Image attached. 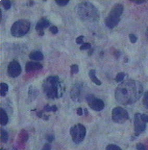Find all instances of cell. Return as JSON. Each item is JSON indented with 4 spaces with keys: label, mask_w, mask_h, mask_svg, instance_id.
Here are the masks:
<instances>
[{
    "label": "cell",
    "mask_w": 148,
    "mask_h": 150,
    "mask_svg": "<svg viewBox=\"0 0 148 150\" xmlns=\"http://www.w3.org/2000/svg\"><path fill=\"white\" fill-rule=\"evenodd\" d=\"M28 98L30 100L35 99V97L38 96V90L37 88H33V86L30 85L28 89Z\"/></svg>",
    "instance_id": "cell-18"
},
{
    "label": "cell",
    "mask_w": 148,
    "mask_h": 150,
    "mask_svg": "<svg viewBox=\"0 0 148 150\" xmlns=\"http://www.w3.org/2000/svg\"><path fill=\"white\" fill-rule=\"evenodd\" d=\"M91 48V45L90 43H84L80 46L79 49L80 50H90Z\"/></svg>",
    "instance_id": "cell-27"
},
{
    "label": "cell",
    "mask_w": 148,
    "mask_h": 150,
    "mask_svg": "<svg viewBox=\"0 0 148 150\" xmlns=\"http://www.w3.org/2000/svg\"><path fill=\"white\" fill-rule=\"evenodd\" d=\"M146 122L141 119V114L137 112L134 116V131L136 136L142 134L146 129Z\"/></svg>",
    "instance_id": "cell-10"
},
{
    "label": "cell",
    "mask_w": 148,
    "mask_h": 150,
    "mask_svg": "<svg viewBox=\"0 0 148 150\" xmlns=\"http://www.w3.org/2000/svg\"><path fill=\"white\" fill-rule=\"evenodd\" d=\"M84 93V86L81 83H77L73 86L70 92V96L73 101L80 102Z\"/></svg>",
    "instance_id": "cell-9"
},
{
    "label": "cell",
    "mask_w": 148,
    "mask_h": 150,
    "mask_svg": "<svg viewBox=\"0 0 148 150\" xmlns=\"http://www.w3.org/2000/svg\"><path fill=\"white\" fill-rule=\"evenodd\" d=\"M47 140L48 141L49 143H51L55 139V137L53 134H49L46 137Z\"/></svg>",
    "instance_id": "cell-33"
},
{
    "label": "cell",
    "mask_w": 148,
    "mask_h": 150,
    "mask_svg": "<svg viewBox=\"0 0 148 150\" xmlns=\"http://www.w3.org/2000/svg\"><path fill=\"white\" fill-rule=\"evenodd\" d=\"M136 149L137 150H147L146 146L142 143H137L136 145Z\"/></svg>",
    "instance_id": "cell-32"
},
{
    "label": "cell",
    "mask_w": 148,
    "mask_h": 150,
    "mask_svg": "<svg viewBox=\"0 0 148 150\" xmlns=\"http://www.w3.org/2000/svg\"><path fill=\"white\" fill-rule=\"evenodd\" d=\"M124 11V6L121 3L113 5L108 16L104 19V23L110 29H113L120 23V17Z\"/></svg>",
    "instance_id": "cell-4"
},
{
    "label": "cell",
    "mask_w": 148,
    "mask_h": 150,
    "mask_svg": "<svg viewBox=\"0 0 148 150\" xmlns=\"http://www.w3.org/2000/svg\"><path fill=\"white\" fill-rule=\"evenodd\" d=\"M0 14H1V17H0V18H1V21H2V11H1V9H0Z\"/></svg>",
    "instance_id": "cell-41"
},
{
    "label": "cell",
    "mask_w": 148,
    "mask_h": 150,
    "mask_svg": "<svg viewBox=\"0 0 148 150\" xmlns=\"http://www.w3.org/2000/svg\"><path fill=\"white\" fill-rule=\"evenodd\" d=\"M29 57L34 61H41L43 59L44 56L42 52L39 51H34L29 54Z\"/></svg>",
    "instance_id": "cell-15"
},
{
    "label": "cell",
    "mask_w": 148,
    "mask_h": 150,
    "mask_svg": "<svg viewBox=\"0 0 148 150\" xmlns=\"http://www.w3.org/2000/svg\"><path fill=\"white\" fill-rule=\"evenodd\" d=\"M50 25V21L47 19H40L37 22L35 27V29L38 35L39 36H43L45 35L44 29L47 28Z\"/></svg>",
    "instance_id": "cell-12"
},
{
    "label": "cell",
    "mask_w": 148,
    "mask_h": 150,
    "mask_svg": "<svg viewBox=\"0 0 148 150\" xmlns=\"http://www.w3.org/2000/svg\"><path fill=\"white\" fill-rule=\"evenodd\" d=\"M141 119L143 120V121L144 122H146V123H148V116L146 114H141Z\"/></svg>",
    "instance_id": "cell-35"
},
{
    "label": "cell",
    "mask_w": 148,
    "mask_h": 150,
    "mask_svg": "<svg viewBox=\"0 0 148 150\" xmlns=\"http://www.w3.org/2000/svg\"><path fill=\"white\" fill-rule=\"evenodd\" d=\"M77 114L79 116H81L83 115V110H82V108H78L77 109Z\"/></svg>",
    "instance_id": "cell-36"
},
{
    "label": "cell",
    "mask_w": 148,
    "mask_h": 150,
    "mask_svg": "<svg viewBox=\"0 0 148 150\" xmlns=\"http://www.w3.org/2000/svg\"><path fill=\"white\" fill-rule=\"evenodd\" d=\"M41 150H51V145L49 143H45Z\"/></svg>",
    "instance_id": "cell-34"
},
{
    "label": "cell",
    "mask_w": 148,
    "mask_h": 150,
    "mask_svg": "<svg viewBox=\"0 0 148 150\" xmlns=\"http://www.w3.org/2000/svg\"><path fill=\"white\" fill-rule=\"evenodd\" d=\"M1 142L3 143H6L8 140V134L5 129H1Z\"/></svg>",
    "instance_id": "cell-20"
},
{
    "label": "cell",
    "mask_w": 148,
    "mask_h": 150,
    "mask_svg": "<svg viewBox=\"0 0 148 150\" xmlns=\"http://www.w3.org/2000/svg\"><path fill=\"white\" fill-rule=\"evenodd\" d=\"M30 28L29 21L25 19H20L15 21L11 28V33L14 37L20 38L26 35Z\"/></svg>",
    "instance_id": "cell-5"
},
{
    "label": "cell",
    "mask_w": 148,
    "mask_h": 150,
    "mask_svg": "<svg viewBox=\"0 0 148 150\" xmlns=\"http://www.w3.org/2000/svg\"><path fill=\"white\" fill-rule=\"evenodd\" d=\"M1 150H6L5 149H3V148H1Z\"/></svg>",
    "instance_id": "cell-42"
},
{
    "label": "cell",
    "mask_w": 148,
    "mask_h": 150,
    "mask_svg": "<svg viewBox=\"0 0 148 150\" xmlns=\"http://www.w3.org/2000/svg\"><path fill=\"white\" fill-rule=\"evenodd\" d=\"M84 112H85V115L86 116H88V114H89V112H88V110L87 108H85V109H84Z\"/></svg>",
    "instance_id": "cell-39"
},
{
    "label": "cell",
    "mask_w": 148,
    "mask_h": 150,
    "mask_svg": "<svg viewBox=\"0 0 148 150\" xmlns=\"http://www.w3.org/2000/svg\"><path fill=\"white\" fill-rule=\"evenodd\" d=\"M129 39L132 43H135L137 41V38L133 33H130L129 35Z\"/></svg>",
    "instance_id": "cell-31"
},
{
    "label": "cell",
    "mask_w": 148,
    "mask_h": 150,
    "mask_svg": "<svg viewBox=\"0 0 148 150\" xmlns=\"http://www.w3.org/2000/svg\"><path fill=\"white\" fill-rule=\"evenodd\" d=\"M78 16L84 22L94 23L100 19V13L94 5L89 2H82L76 8Z\"/></svg>",
    "instance_id": "cell-3"
},
{
    "label": "cell",
    "mask_w": 148,
    "mask_h": 150,
    "mask_svg": "<svg viewBox=\"0 0 148 150\" xmlns=\"http://www.w3.org/2000/svg\"><path fill=\"white\" fill-rule=\"evenodd\" d=\"M21 66L19 62L16 60L11 62L7 66V74L11 77H17L21 74Z\"/></svg>",
    "instance_id": "cell-11"
},
{
    "label": "cell",
    "mask_w": 148,
    "mask_h": 150,
    "mask_svg": "<svg viewBox=\"0 0 148 150\" xmlns=\"http://www.w3.org/2000/svg\"><path fill=\"white\" fill-rule=\"evenodd\" d=\"M84 35H80L79 37H78L76 39V43L77 45H82L84 43Z\"/></svg>",
    "instance_id": "cell-28"
},
{
    "label": "cell",
    "mask_w": 148,
    "mask_h": 150,
    "mask_svg": "<svg viewBox=\"0 0 148 150\" xmlns=\"http://www.w3.org/2000/svg\"><path fill=\"white\" fill-rule=\"evenodd\" d=\"M86 100L88 106L93 110L101 111L105 108V104L100 98H97L93 94H88L86 96Z\"/></svg>",
    "instance_id": "cell-8"
},
{
    "label": "cell",
    "mask_w": 148,
    "mask_h": 150,
    "mask_svg": "<svg viewBox=\"0 0 148 150\" xmlns=\"http://www.w3.org/2000/svg\"><path fill=\"white\" fill-rule=\"evenodd\" d=\"M142 104L145 108L148 109V91L146 92L144 94L142 98Z\"/></svg>",
    "instance_id": "cell-24"
},
{
    "label": "cell",
    "mask_w": 148,
    "mask_h": 150,
    "mask_svg": "<svg viewBox=\"0 0 148 150\" xmlns=\"http://www.w3.org/2000/svg\"><path fill=\"white\" fill-rule=\"evenodd\" d=\"M2 3L3 6L5 9H9L11 7V3L10 1H1Z\"/></svg>",
    "instance_id": "cell-26"
},
{
    "label": "cell",
    "mask_w": 148,
    "mask_h": 150,
    "mask_svg": "<svg viewBox=\"0 0 148 150\" xmlns=\"http://www.w3.org/2000/svg\"><path fill=\"white\" fill-rule=\"evenodd\" d=\"M33 4H34V2H33V1H29V2L28 5L30 6H33Z\"/></svg>",
    "instance_id": "cell-40"
},
{
    "label": "cell",
    "mask_w": 148,
    "mask_h": 150,
    "mask_svg": "<svg viewBox=\"0 0 148 150\" xmlns=\"http://www.w3.org/2000/svg\"><path fill=\"white\" fill-rule=\"evenodd\" d=\"M112 118L113 122L117 124H123L129 120L128 112L124 108L116 106L112 111Z\"/></svg>",
    "instance_id": "cell-7"
},
{
    "label": "cell",
    "mask_w": 148,
    "mask_h": 150,
    "mask_svg": "<svg viewBox=\"0 0 148 150\" xmlns=\"http://www.w3.org/2000/svg\"><path fill=\"white\" fill-rule=\"evenodd\" d=\"M49 30L52 34H57L59 33V29L56 26H51L49 28Z\"/></svg>",
    "instance_id": "cell-30"
},
{
    "label": "cell",
    "mask_w": 148,
    "mask_h": 150,
    "mask_svg": "<svg viewBox=\"0 0 148 150\" xmlns=\"http://www.w3.org/2000/svg\"><path fill=\"white\" fill-rule=\"evenodd\" d=\"M8 86L7 83L4 82H2L0 84V94L1 96L4 97L6 95L7 92L8 91Z\"/></svg>",
    "instance_id": "cell-19"
},
{
    "label": "cell",
    "mask_w": 148,
    "mask_h": 150,
    "mask_svg": "<svg viewBox=\"0 0 148 150\" xmlns=\"http://www.w3.org/2000/svg\"><path fill=\"white\" fill-rule=\"evenodd\" d=\"M28 138V132L25 129H21L18 135L17 140V143L19 149L24 150Z\"/></svg>",
    "instance_id": "cell-13"
},
{
    "label": "cell",
    "mask_w": 148,
    "mask_h": 150,
    "mask_svg": "<svg viewBox=\"0 0 148 150\" xmlns=\"http://www.w3.org/2000/svg\"><path fill=\"white\" fill-rule=\"evenodd\" d=\"M125 76H126L125 74L124 73H120L118 74L115 78V80L116 81V82L118 83V82L122 81L123 79H124Z\"/></svg>",
    "instance_id": "cell-23"
},
{
    "label": "cell",
    "mask_w": 148,
    "mask_h": 150,
    "mask_svg": "<svg viewBox=\"0 0 148 150\" xmlns=\"http://www.w3.org/2000/svg\"><path fill=\"white\" fill-rule=\"evenodd\" d=\"M132 2L138 4H141L143 3L146 2V1H132Z\"/></svg>",
    "instance_id": "cell-37"
},
{
    "label": "cell",
    "mask_w": 148,
    "mask_h": 150,
    "mask_svg": "<svg viewBox=\"0 0 148 150\" xmlns=\"http://www.w3.org/2000/svg\"><path fill=\"white\" fill-rule=\"evenodd\" d=\"M106 150H122V149L118 145L115 144H109L107 145L106 148Z\"/></svg>",
    "instance_id": "cell-25"
},
{
    "label": "cell",
    "mask_w": 148,
    "mask_h": 150,
    "mask_svg": "<svg viewBox=\"0 0 148 150\" xmlns=\"http://www.w3.org/2000/svg\"><path fill=\"white\" fill-rule=\"evenodd\" d=\"M57 110V107L55 105H50L47 104L44 107V110L47 112H56Z\"/></svg>",
    "instance_id": "cell-21"
},
{
    "label": "cell",
    "mask_w": 148,
    "mask_h": 150,
    "mask_svg": "<svg viewBox=\"0 0 148 150\" xmlns=\"http://www.w3.org/2000/svg\"><path fill=\"white\" fill-rule=\"evenodd\" d=\"M88 75L90 79H91L92 82L97 86H100L102 84L101 81L97 78L96 76V70L95 69H91L90 70L88 73Z\"/></svg>",
    "instance_id": "cell-17"
},
{
    "label": "cell",
    "mask_w": 148,
    "mask_h": 150,
    "mask_svg": "<svg viewBox=\"0 0 148 150\" xmlns=\"http://www.w3.org/2000/svg\"><path fill=\"white\" fill-rule=\"evenodd\" d=\"M55 2L56 3L57 5L60 6H65L68 4V3L69 2V1H57Z\"/></svg>",
    "instance_id": "cell-29"
},
{
    "label": "cell",
    "mask_w": 148,
    "mask_h": 150,
    "mask_svg": "<svg viewBox=\"0 0 148 150\" xmlns=\"http://www.w3.org/2000/svg\"><path fill=\"white\" fill-rule=\"evenodd\" d=\"M69 132L73 142L76 144H79L84 140L87 130L84 125L78 124L71 127Z\"/></svg>",
    "instance_id": "cell-6"
},
{
    "label": "cell",
    "mask_w": 148,
    "mask_h": 150,
    "mask_svg": "<svg viewBox=\"0 0 148 150\" xmlns=\"http://www.w3.org/2000/svg\"><path fill=\"white\" fill-rule=\"evenodd\" d=\"M42 68V65L38 62H28L26 63L25 65V71L27 74L35 73L41 70Z\"/></svg>",
    "instance_id": "cell-14"
},
{
    "label": "cell",
    "mask_w": 148,
    "mask_h": 150,
    "mask_svg": "<svg viewBox=\"0 0 148 150\" xmlns=\"http://www.w3.org/2000/svg\"><path fill=\"white\" fill-rule=\"evenodd\" d=\"M42 89L45 95L51 100L60 98L63 94V87L57 76H50L45 79Z\"/></svg>",
    "instance_id": "cell-2"
},
{
    "label": "cell",
    "mask_w": 148,
    "mask_h": 150,
    "mask_svg": "<svg viewBox=\"0 0 148 150\" xmlns=\"http://www.w3.org/2000/svg\"><path fill=\"white\" fill-rule=\"evenodd\" d=\"M37 116L38 117H39V118H42V117H43V114L42 111H40V112H37Z\"/></svg>",
    "instance_id": "cell-38"
},
{
    "label": "cell",
    "mask_w": 148,
    "mask_h": 150,
    "mask_svg": "<svg viewBox=\"0 0 148 150\" xmlns=\"http://www.w3.org/2000/svg\"><path fill=\"white\" fill-rule=\"evenodd\" d=\"M70 68H71V75L76 74L79 73V67H78V66L77 65H76V64L72 65L71 66V67H70Z\"/></svg>",
    "instance_id": "cell-22"
},
{
    "label": "cell",
    "mask_w": 148,
    "mask_h": 150,
    "mask_svg": "<svg viewBox=\"0 0 148 150\" xmlns=\"http://www.w3.org/2000/svg\"><path fill=\"white\" fill-rule=\"evenodd\" d=\"M143 86L137 80H126L120 83L115 91V98L118 103L128 105L138 101L143 93Z\"/></svg>",
    "instance_id": "cell-1"
},
{
    "label": "cell",
    "mask_w": 148,
    "mask_h": 150,
    "mask_svg": "<svg viewBox=\"0 0 148 150\" xmlns=\"http://www.w3.org/2000/svg\"><path fill=\"white\" fill-rule=\"evenodd\" d=\"M8 122V117L7 113L3 108L0 109V124L2 126H5Z\"/></svg>",
    "instance_id": "cell-16"
}]
</instances>
